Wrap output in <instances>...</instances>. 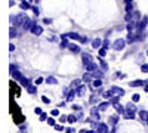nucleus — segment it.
Returning a JSON list of instances; mask_svg holds the SVG:
<instances>
[{"mask_svg": "<svg viewBox=\"0 0 148 133\" xmlns=\"http://www.w3.org/2000/svg\"><path fill=\"white\" fill-rule=\"evenodd\" d=\"M90 77H92V74H90V72H86V74H84V77H83V80H84V81H90Z\"/></svg>", "mask_w": 148, "mask_h": 133, "instance_id": "bb28decb", "label": "nucleus"}, {"mask_svg": "<svg viewBox=\"0 0 148 133\" xmlns=\"http://www.w3.org/2000/svg\"><path fill=\"white\" fill-rule=\"evenodd\" d=\"M142 84H145V81H142V80H136V81H130V86H132V87H136V86H142Z\"/></svg>", "mask_w": 148, "mask_h": 133, "instance_id": "2eb2a0df", "label": "nucleus"}, {"mask_svg": "<svg viewBox=\"0 0 148 133\" xmlns=\"http://www.w3.org/2000/svg\"><path fill=\"white\" fill-rule=\"evenodd\" d=\"M125 44H126L125 39H119V40H116V42H114L113 49H114V50H121L123 47H125Z\"/></svg>", "mask_w": 148, "mask_h": 133, "instance_id": "f03ea898", "label": "nucleus"}, {"mask_svg": "<svg viewBox=\"0 0 148 133\" xmlns=\"http://www.w3.org/2000/svg\"><path fill=\"white\" fill-rule=\"evenodd\" d=\"M133 117H135V111L127 110V113H125V118H126V120H132Z\"/></svg>", "mask_w": 148, "mask_h": 133, "instance_id": "4468645a", "label": "nucleus"}, {"mask_svg": "<svg viewBox=\"0 0 148 133\" xmlns=\"http://www.w3.org/2000/svg\"><path fill=\"white\" fill-rule=\"evenodd\" d=\"M147 24H148V16H144V19L141 21V24H139V27H138V31H139V33L145 30V27H147Z\"/></svg>", "mask_w": 148, "mask_h": 133, "instance_id": "39448f33", "label": "nucleus"}, {"mask_svg": "<svg viewBox=\"0 0 148 133\" xmlns=\"http://www.w3.org/2000/svg\"><path fill=\"white\" fill-rule=\"evenodd\" d=\"M68 47H70V50H73L74 53H77V52H80V47H79L77 44H70Z\"/></svg>", "mask_w": 148, "mask_h": 133, "instance_id": "dca6fc26", "label": "nucleus"}, {"mask_svg": "<svg viewBox=\"0 0 148 133\" xmlns=\"http://www.w3.org/2000/svg\"><path fill=\"white\" fill-rule=\"evenodd\" d=\"M31 33L36 34V35H40V34L43 33V28H42L40 25H33V27H31Z\"/></svg>", "mask_w": 148, "mask_h": 133, "instance_id": "20e7f679", "label": "nucleus"}, {"mask_svg": "<svg viewBox=\"0 0 148 133\" xmlns=\"http://www.w3.org/2000/svg\"><path fill=\"white\" fill-rule=\"evenodd\" d=\"M108 93H110V96H111V95H113V96H114V95H116V96H121V95H125V90H123L121 87L113 86V87L110 89V92H108Z\"/></svg>", "mask_w": 148, "mask_h": 133, "instance_id": "f257e3e1", "label": "nucleus"}, {"mask_svg": "<svg viewBox=\"0 0 148 133\" xmlns=\"http://www.w3.org/2000/svg\"><path fill=\"white\" fill-rule=\"evenodd\" d=\"M99 64H101V68H102L104 71H107V68H108V67H107V62H105V61H102V59H101V61H99Z\"/></svg>", "mask_w": 148, "mask_h": 133, "instance_id": "cd10ccee", "label": "nucleus"}, {"mask_svg": "<svg viewBox=\"0 0 148 133\" xmlns=\"http://www.w3.org/2000/svg\"><path fill=\"white\" fill-rule=\"evenodd\" d=\"M141 71H142V72H148V65H147V64H144V65L141 67Z\"/></svg>", "mask_w": 148, "mask_h": 133, "instance_id": "72a5a7b5", "label": "nucleus"}, {"mask_svg": "<svg viewBox=\"0 0 148 133\" xmlns=\"http://www.w3.org/2000/svg\"><path fill=\"white\" fill-rule=\"evenodd\" d=\"M86 67V70H88L89 72H93V71H96V65L93 64V62H89L88 65H84Z\"/></svg>", "mask_w": 148, "mask_h": 133, "instance_id": "f8f14e48", "label": "nucleus"}, {"mask_svg": "<svg viewBox=\"0 0 148 133\" xmlns=\"http://www.w3.org/2000/svg\"><path fill=\"white\" fill-rule=\"evenodd\" d=\"M98 53H99V56H105V47H102V49H99V52H98Z\"/></svg>", "mask_w": 148, "mask_h": 133, "instance_id": "f704fd0d", "label": "nucleus"}, {"mask_svg": "<svg viewBox=\"0 0 148 133\" xmlns=\"http://www.w3.org/2000/svg\"><path fill=\"white\" fill-rule=\"evenodd\" d=\"M83 62H84V65H88L89 62H92V56L88 55V53H84L83 55Z\"/></svg>", "mask_w": 148, "mask_h": 133, "instance_id": "ddd939ff", "label": "nucleus"}, {"mask_svg": "<svg viewBox=\"0 0 148 133\" xmlns=\"http://www.w3.org/2000/svg\"><path fill=\"white\" fill-rule=\"evenodd\" d=\"M113 105H114V108H116V110H117L120 114H125V111H126V108H125V106H121L119 102H116V104H113Z\"/></svg>", "mask_w": 148, "mask_h": 133, "instance_id": "9d476101", "label": "nucleus"}, {"mask_svg": "<svg viewBox=\"0 0 148 133\" xmlns=\"http://www.w3.org/2000/svg\"><path fill=\"white\" fill-rule=\"evenodd\" d=\"M40 120H42V121H45V120H47V115H46L45 113H42V114H40Z\"/></svg>", "mask_w": 148, "mask_h": 133, "instance_id": "c9c22d12", "label": "nucleus"}, {"mask_svg": "<svg viewBox=\"0 0 148 133\" xmlns=\"http://www.w3.org/2000/svg\"><path fill=\"white\" fill-rule=\"evenodd\" d=\"M132 101H133V102H138V101H139V95H138V93L133 95V96H132Z\"/></svg>", "mask_w": 148, "mask_h": 133, "instance_id": "2f4dec72", "label": "nucleus"}, {"mask_svg": "<svg viewBox=\"0 0 148 133\" xmlns=\"http://www.w3.org/2000/svg\"><path fill=\"white\" fill-rule=\"evenodd\" d=\"M117 120H119V118H117V115L110 117V123H111V124H117Z\"/></svg>", "mask_w": 148, "mask_h": 133, "instance_id": "393cba45", "label": "nucleus"}, {"mask_svg": "<svg viewBox=\"0 0 148 133\" xmlns=\"http://www.w3.org/2000/svg\"><path fill=\"white\" fill-rule=\"evenodd\" d=\"M15 35H16V33H15V28L12 27V28H10V37H15Z\"/></svg>", "mask_w": 148, "mask_h": 133, "instance_id": "e433bc0d", "label": "nucleus"}, {"mask_svg": "<svg viewBox=\"0 0 148 133\" xmlns=\"http://www.w3.org/2000/svg\"><path fill=\"white\" fill-rule=\"evenodd\" d=\"M92 117L95 118V120H99L101 118V115H99V113H98V111H99V108H92Z\"/></svg>", "mask_w": 148, "mask_h": 133, "instance_id": "9b49d317", "label": "nucleus"}, {"mask_svg": "<svg viewBox=\"0 0 148 133\" xmlns=\"http://www.w3.org/2000/svg\"><path fill=\"white\" fill-rule=\"evenodd\" d=\"M30 6H31V5H28L27 2H22V0H21V8H22V9H30Z\"/></svg>", "mask_w": 148, "mask_h": 133, "instance_id": "5701e85b", "label": "nucleus"}, {"mask_svg": "<svg viewBox=\"0 0 148 133\" xmlns=\"http://www.w3.org/2000/svg\"><path fill=\"white\" fill-rule=\"evenodd\" d=\"M92 46L95 47V49H98V47L101 46V39H95V40L92 42Z\"/></svg>", "mask_w": 148, "mask_h": 133, "instance_id": "a211bd4d", "label": "nucleus"}, {"mask_svg": "<svg viewBox=\"0 0 148 133\" xmlns=\"http://www.w3.org/2000/svg\"><path fill=\"white\" fill-rule=\"evenodd\" d=\"M30 2H33V0H30Z\"/></svg>", "mask_w": 148, "mask_h": 133, "instance_id": "49530a36", "label": "nucleus"}, {"mask_svg": "<svg viewBox=\"0 0 148 133\" xmlns=\"http://www.w3.org/2000/svg\"><path fill=\"white\" fill-rule=\"evenodd\" d=\"M93 86H95V87H99V86H102V80H101V78L95 80V81H93Z\"/></svg>", "mask_w": 148, "mask_h": 133, "instance_id": "4be33fe9", "label": "nucleus"}, {"mask_svg": "<svg viewBox=\"0 0 148 133\" xmlns=\"http://www.w3.org/2000/svg\"><path fill=\"white\" fill-rule=\"evenodd\" d=\"M144 90H145V92H147V93H148V83H147V86H145V87H144Z\"/></svg>", "mask_w": 148, "mask_h": 133, "instance_id": "a18cd8bd", "label": "nucleus"}, {"mask_svg": "<svg viewBox=\"0 0 148 133\" xmlns=\"http://www.w3.org/2000/svg\"><path fill=\"white\" fill-rule=\"evenodd\" d=\"M92 77H96V78H102V72H99V71H93L92 72Z\"/></svg>", "mask_w": 148, "mask_h": 133, "instance_id": "6ab92c4d", "label": "nucleus"}, {"mask_svg": "<svg viewBox=\"0 0 148 133\" xmlns=\"http://www.w3.org/2000/svg\"><path fill=\"white\" fill-rule=\"evenodd\" d=\"M108 106H110V104H108V102H104V104H101V105H99V111H105Z\"/></svg>", "mask_w": 148, "mask_h": 133, "instance_id": "412c9836", "label": "nucleus"}, {"mask_svg": "<svg viewBox=\"0 0 148 133\" xmlns=\"http://www.w3.org/2000/svg\"><path fill=\"white\" fill-rule=\"evenodd\" d=\"M139 117H141V120H142L145 124H148V113H147V111L141 110V111H139Z\"/></svg>", "mask_w": 148, "mask_h": 133, "instance_id": "423d86ee", "label": "nucleus"}, {"mask_svg": "<svg viewBox=\"0 0 148 133\" xmlns=\"http://www.w3.org/2000/svg\"><path fill=\"white\" fill-rule=\"evenodd\" d=\"M79 84H80V80H74V81L71 83V86H73L74 89H76V86H79Z\"/></svg>", "mask_w": 148, "mask_h": 133, "instance_id": "7c9ffc66", "label": "nucleus"}, {"mask_svg": "<svg viewBox=\"0 0 148 133\" xmlns=\"http://www.w3.org/2000/svg\"><path fill=\"white\" fill-rule=\"evenodd\" d=\"M74 95H76V92H67V101H73V98H74Z\"/></svg>", "mask_w": 148, "mask_h": 133, "instance_id": "aec40b11", "label": "nucleus"}, {"mask_svg": "<svg viewBox=\"0 0 148 133\" xmlns=\"http://www.w3.org/2000/svg\"><path fill=\"white\" fill-rule=\"evenodd\" d=\"M55 129H56L58 132H61V130H64V127H62V126H58V124L55 126Z\"/></svg>", "mask_w": 148, "mask_h": 133, "instance_id": "37998d69", "label": "nucleus"}, {"mask_svg": "<svg viewBox=\"0 0 148 133\" xmlns=\"http://www.w3.org/2000/svg\"><path fill=\"white\" fill-rule=\"evenodd\" d=\"M76 120H77V117H76V115H68V121H70V123H74Z\"/></svg>", "mask_w": 148, "mask_h": 133, "instance_id": "c756f323", "label": "nucleus"}, {"mask_svg": "<svg viewBox=\"0 0 148 133\" xmlns=\"http://www.w3.org/2000/svg\"><path fill=\"white\" fill-rule=\"evenodd\" d=\"M34 111H36V114H37V115H40V114L43 113V111H42V108H36Z\"/></svg>", "mask_w": 148, "mask_h": 133, "instance_id": "4c0bfd02", "label": "nucleus"}, {"mask_svg": "<svg viewBox=\"0 0 148 133\" xmlns=\"http://www.w3.org/2000/svg\"><path fill=\"white\" fill-rule=\"evenodd\" d=\"M147 55H148V52H147Z\"/></svg>", "mask_w": 148, "mask_h": 133, "instance_id": "de8ad7c7", "label": "nucleus"}, {"mask_svg": "<svg viewBox=\"0 0 148 133\" xmlns=\"http://www.w3.org/2000/svg\"><path fill=\"white\" fill-rule=\"evenodd\" d=\"M46 81H47L49 84H56V78H55V77H49Z\"/></svg>", "mask_w": 148, "mask_h": 133, "instance_id": "a878e982", "label": "nucleus"}, {"mask_svg": "<svg viewBox=\"0 0 148 133\" xmlns=\"http://www.w3.org/2000/svg\"><path fill=\"white\" fill-rule=\"evenodd\" d=\"M96 129H98V133H108V127L104 123H99Z\"/></svg>", "mask_w": 148, "mask_h": 133, "instance_id": "6e6552de", "label": "nucleus"}, {"mask_svg": "<svg viewBox=\"0 0 148 133\" xmlns=\"http://www.w3.org/2000/svg\"><path fill=\"white\" fill-rule=\"evenodd\" d=\"M74 92H76V95H79V96H83L84 92H86V86H77Z\"/></svg>", "mask_w": 148, "mask_h": 133, "instance_id": "1a4fd4ad", "label": "nucleus"}, {"mask_svg": "<svg viewBox=\"0 0 148 133\" xmlns=\"http://www.w3.org/2000/svg\"><path fill=\"white\" fill-rule=\"evenodd\" d=\"M61 39H62V43H61V46H62V47H65V46H70V44H68V40H67V39H68V37H67V34H64Z\"/></svg>", "mask_w": 148, "mask_h": 133, "instance_id": "f3484780", "label": "nucleus"}, {"mask_svg": "<svg viewBox=\"0 0 148 133\" xmlns=\"http://www.w3.org/2000/svg\"><path fill=\"white\" fill-rule=\"evenodd\" d=\"M46 121H47V124H51V126H56V121H55L53 118H47Z\"/></svg>", "mask_w": 148, "mask_h": 133, "instance_id": "c85d7f7f", "label": "nucleus"}, {"mask_svg": "<svg viewBox=\"0 0 148 133\" xmlns=\"http://www.w3.org/2000/svg\"><path fill=\"white\" fill-rule=\"evenodd\" d=\"M27 90H28V93H31V95H34V93H36V87H34V86H31V84L27 87Z\"/></svg>", "mask_w": 148, "mask_h": 133, "instance_id": "b1692460", "label": "nucleus"}, {"mask_svg": "<svg viewBox=\"0 0 148 133\" xmlns=\"http://www.w3.org/2000/svg\"><path fill=\"white\" fill-rule=\"evenodd\" d=\"M80 133H95V132L93 130H84L83 129V130H80Z\"/></svg>", "mask_w": 148, "mask_h": 133, "instance_id": "79ce46f5", "label": "nucleus"}, {"mask_svg": "<svg viewBox=\"0 0 148 133\" xmlns=\"http://www.w3.org/2000/svg\"><path fill=\"white\" fill-rule=\"evenodd\" d=\"M42 83H43V78L42 77H39V78L36 80V84H42Z\"/></svg>", "mask_w": 148, "mask_h": 133, "instance_id": "ea45409f", "label": "nucleus"}, {"mask_svg": "<svg viewBox=\"0 0 148 133\" xmlns=\"http://www.w3.org/2000/svg\"><path fill=\"white\" fill-rule=\"evenodd\" d=\"M42 99H43V102H45V104H49V102H51V99H49V98H46V96H43Z\"/></svg>", "mask_w": 148, "mask_h": 133, "instance_id": "a19ab883", "label": "nucleus"}, {"mask_svg": "<svg viewBox=\"0 0 148 133\" xmlns=\"http://www.w3.org/2000/svg\"><path fill=\"white\" fill-rule=\"evenodd\" d=\"M10 86H12V95H15V96H19L21 95V90H19V87H16V84L12 81L10 83Z\"/></svg>", "mask_w": 148, "mask_h": 133, "instance_id": "0eeeda50", "label": "nucleus"}, {"mask_svg": "<svg viewBox=\"0 0 148 133\" xmlns=\"http://www.w3.org/2000/svg\"><path fill=\"white\" fill-rule=\"evenodd\" d=\"M65 133H74V129H71V127H70V129H67V130H65Z\"/></svg>", "mask_w": 148, "mask_h": 133, "instance_id": "c03bdc74", "label": "nucleus"}, {"mask_svg": "<svg viewBox=\"0 0 148 133\" xmlns=\"http://www.w3.org/2000/svg\"><path fill=\"white\" fill-rule=\"evenodd\" d=\"M67 37L76 39V40H79V42H82V43H86V42H88V39L83 37V35H80V34H77V33H68V34H67Z\"/></svg>", "mask_w": 148, "mask_h": 133, "instance_id": "7ed1b4c3", "label": "nucleus"}, {"mask_svg": "<svg viewBox=\"0 0 148 133\" xmlns=\"http://www.w3.org/2000/svg\"><path fill=\"white\" fill-rule=\"evenodd\" d=\"M51 115H52V117H56V115H59V111H58V110H52V111H51Z\"/></svg>", "mask_w": 148, "mask_h": 133, "instance_id": "473e14b6", "label": "nucleus"}, {"mask_svg": "<svg viewBox=\"0 0 148 133\" xmlns=\"http://www.w3.org/2000/svg\"><path fill=\"white\" fill-rule=\"evenodd\" d=\"M73 110H76V111H80V110H82V106H79V105H73Z\"/></svg>", "mask_w": 148, "mask_h": 133, "instance_id": "58836bf2", "label": "nucleus"}]
</instances>
